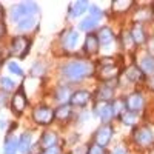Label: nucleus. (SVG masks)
Here are the masks:
<instances>
[{"label":"nucleus","mask_w":154,"mask_h":154,"mask_svg":"<svg viewBox=\"0 0 154 154\" xmlns=\"http://www.w3.org/2000/svg\"><path fill=\"white\" fill-rule=\"evenodd\" d=\"M62 72L69 82H79L94 72V65L83 60H72L62 68Z\"/></svg>","instance_id":"obj_1"},{"label":"nucleus","mask_w":154,"mask_h":154,"mask_svg":"<svg viewBox=\"0 0 154 154\" xmlns=\"http://www.w3.org/2000/svg\"><path fill=\"white\" fill-rule=\"evenodd\" d=\"M37 12H38L37 3H34V2H20L11 9V19H12V22H20L22 19L37 16Z\"/></svg>","instance_id":"obj_2"},{"label":"nucleus","mask_w":154,"mask_h":154,"mask_svg":"<svg viewBox=\"0 0 154 154\" xmlns=\"http://www.w3.org/2000/svg\"><path fill=\"white\" fill-rule=\"evenodd\" d=\"M29 48H31V42L28 38L25 35H17L11 42V56L16 59H23L29 53Z\"/></svg>","instance_id":"obj_3"},{"label":"nucleus","mask_w":154,"mask_h":154,"mask_svg":"<svg viewBox=\"0 0 154 154\" xmlns=\"http://www.w3.org/2000/svg\"><path fill=\"white\" fill-rule=\"evenodd\" d=\"M26 103H28V100H26V96H25V91H23V88H20L11 99V111L16 116H20L25 111V108H26Z\"/></svg>","instance_id":"obj_4"},{"label":"nucleus","mask_w":154,"mask_h":154,"mask_svg":"<svg viewBox=\"0 0 154 154\" xmlns=\"http://www.w3.org/2000/svg\"><path fill=\"white\" fill-rule=\"evenodd\" d=\"M32 119L40 125H49L54 119V111L48 106H37L32 112Z\"/></svg>","instance_id":"obj_5"},{"label":"nucleus","mask_w":154,"mask_h":154,"mask_svg":"<svg viewBox=\"0 0 154 154\" xmlns=\"http://www.w3.org/2000/svg\"><path fill=\"white\" fill-rule=\"evenodd\" d=\"M154 140V134H152V130H149L148 126H142L136 130L134 133V142L140 146H149Z\"/></svg>","instance_id":"obj_6"},{"label":"nucleus","mask_w":154,"mask_h":154,"mask_svg":"<svg viewBox=\"0 0 154 154\" xmlns=\"http://www.w3.org/2000/svg\"><path fill=\"white\" fill-rule=\"evenodd\" d=\"M112 126L111 125H103V126H100L97 133H96V145L102 146V148H105L108 143H109V140L112 137Z\"/></svg>","instance_id":"obj_7"},{"label":"nucleus","mask_w":154,"mask_h":154,"mask_svg":"<svg viewBox=\"0 0 154 154\" xmlns=\"http://www.w3.org/2000/svg\"><path fill=\"white\" fill-rule=\"evenodd\" d=\"M94 112L99 119H102V122H108L112 116H114V111H112V103L109 102H99L94 108Z\"/></svg>","instance_id":"obj_8"},{"label":"nucleus","mask_w":154,"mask_h":154,"mask_svg":"<svg viewBox=\"0 0 154 154\" xmlns=\"http://www.w3.org/2000/svg\"><path fill=\"white\" fill-rule=\"evenodd\" d=\"M143 97L140 93H133L131 96H128V99L125 100V105H126V109L131 111V112H137L143 108Z\"/></svg>","instance_id":"obj_9"},{"label":"nucleus","mask_w":154,"mask_h":154,"mask_svg":"<svg viewBox=\"0 0 154 154\" xmlns=\"http://www.w3.org/2000/svg\"><path fill=\"white\" fill-rule=\"evenodd\" d=\"M117 75H119L117 66L111 65V63L102 65V68H100V71H99V77H100V80H103V82H109V80L116 79Z\"/></svg>","instance_id":"obj_10"},{"label":"nucleus","mask_w":154,"mask_h":154,"mask_svg":"<svg viewBox=\"0 0 154 154\" xmlns=\"http://www.w3.org/2000/svg\"><path fill=\"white\" fill-rule=\"evenodd\" d=\"M89 97H91V94H89L88 91H83V89H80V91H75L71 94V105L74 106H86V103L89 102Z\"/></svg>","instance_id":"obj_11"},{"label":"nucleus","mask_w":154,"mask_h":154,"mask_svg":"<svg viewBox=\"0 0 154 154\" xmlns=\"http://www.w3.org/2000/svg\"><path fill=\"white\" fill-rule=\"evenodd\" d=\"M79 40H80V34L77 32L75 29H71L65 34V37H63V45H65L66 49L72 51L77 48V45H79Z\"/></svg>","instance_id":"obj_12"},{"label":"nucleus","mask_w":154,"mask_h":154,"mask_svg":"<svg viewBox=\"0 0 154 154\" xmlns=\"http://www.w3.org/2000/svg\"><path fill=\"white\" fill-rule=\"evenodd\" d=\"M88 8H89L88 2H71L68 6V12L71 17H80Z\"/></svg>","instance_id":"obj_13"},{"label":"nucleus","mask_w":154,"mask_h":154,"mask_svg":"<svg viewBox=\"0 0 154 154\" xmlns=\"http://www.w3.org/2000/svg\"><path fill=\"white\" fill-rule=\"evenodd\" d=\"M99 38L96 34H88L86 38H85V53L88 54H96L97 51H99Z\"/></svg>","instance_id":"obj_14"},{"label":"nucleus","mask_w":154,"mask_h":154,"mask_svg":"<svg viewBox=\"0 0 154 154\" xmlns=\"http://www.w3.org/2000/svg\"><path fill=\"white\" fill-rule=\"evenodd\" d=\"M125 75H126V79L131 80V82H140V80H143V77H145L143 71L140 69V66H137V65H133V66L128 68L125 71Z\"/></svg>","instance_id":"obj_15"},{"label":"nucleus","mask_w":154,"mask_h":154,"mask_svg":"<svg viewBox=\"0 0 154 154\" xmlns=\"http://www.w3.org/2000/svg\"><path fill=\"white\" fill-rule=\"evenodd\" d=\"M57 145V134L53 133V131H48L42 136L40 139V146L43 149H48V148H53Z\"/></svg>","instance_id":"obj_16"},{"label":"nucleus","mask_w":154,"mask_h":154,"mask_svg":"<svg viewBox=\"0 0 154 154\" xmlns=\"http://www.w3.org/2000/svg\"><path fill=\"white\" fill-rule=\"evenodd\" d=\"M97 38H99V43H100V45L106 46V45H109V43L112 42V38H114V34H112V31H111V29H109L108 26H103V28H100Z\"/></svg>","instance_id":"obj_17"},{"label":"nucleus","mask_w":154,"mask_h":154,"mask_svg":"<svg viewBox=\"0 0 154 154\" xmlns=\"http://www.w3.org/2000/svg\"><path fill=\"white\" fill-rule=\"evenodd\" d=\"M19 151V140L12 136H8L5 139V145H3V152L5 154H16Z\"/></svg>","instance_id":"obj_18"},{"label":"nucleus","mask_w":154,"mask_h":154,"mask_svg":"<svg viewBox=\"0 0 154 154\" xmlns=\"http://www.w3.org/2000/svg\"><path fill=\"white\" fill-rule=\"evenodd\" d=\"M130 35H131V38H133L134 43L142 45V43L145 42V31H143V28H142V25H139V23H136L134 26H133Z\"/></svg>","instance_id":"obj_19"},{"label":"nucleus","mask_w":154,"mask_h":154,"mask_svg":"<svg viewBox=\"0 0 154 154\" xmlns=\"http://www.w3.org/2000/svg\"><path fill=\"white\" fill-rule=\"evenodd\" d=\"M114 97V88L109 85H103L102 88H99L97 91V99L99 102H108L109 99Z\"/></svg>","instance_id":"obj_20"},{"label":"nucleus","mask_w":154,"mask_h":154,"mask_svg":"<svg viewBox=\"0 0 154 154\" xmlns=\"http://www.w3.org/2000/svg\"><path fill=\"white\" fill-rule=\"evenodd\" d=\"M31 142H32V139H31L29 133L22 134V137L19 139V151L23 152V154H26L29 151V148H31Z\"/></svg>","instance_id":"obj_21"},{"label":"nucleus","mask_w":154,"mask_h":154,"mask_svg":"<svg viewBox=\"0 0 154 154\" xmlns=\"http://www.w3.org/2000/svg\"><path fill=\"white\" fill-rule=\"evenodd\" d=\"M140 69L143 71V74H154V57L152 56H145L140 63Z\"/></svg>","instance_id":"obj_22"},{"label":"nucleus","mask_w":154,"mask_h":154,"mask_svg":"<svg viewBox=\"0 0 154 154\" xmlns=\"http://www.w3.org/2000/svg\"><path fill=\"white\" fill-rule=\"evenodd\" d=\"M35 25H37V16L26 17V19H22L20 22H17V26L22 31H29V29H32L35 26Z\"/></svg>","instance_id":"obj_23"},{"label":"nucleus","mask_w":154,"mask_h":154,"mask_svg":"<svg viewBox=\"0 0 154 154\" xmlns=\"http://www.w3.org/2000/svg\"><path fill=\"white\" fill-rule=\"evenodd\" d=\"M69 116H71V108L69 105H60L56 111H54V117L59 119V120H68L69 119Z\"/></svg>","instance_id":"obj_24"},{"label":"nucleus","mask_w":154,"mask_h":154,"mask_svg":"<svg viewBox=\"0 0 154 154\" xmlns=\"http://www.w3.org/2000/svg\"><path fill=\"white\" fill-rule=\"evenodd\" d=\"M111 6H112V11L116 12H123L133 6V2L131 0H114Z\"/></svg>","instance_id":"obj_25"},{"label":"nucleus","mask_w":154,"mask_h":154,"mask_svg":"<svg viewBox=\"0 0 154 154\" xmlns=\"http://www.w3.org/2000/svg\"><path fill=\"white\" fill-rule=\"evenodd\" d=\"M97 19H94L93 16H88L86 19H83L82 22H80V25H79V28L82 29V31H91V29H94L96 26H97Z\"/></svg>","instance_id":"obj_26"},{"label":"nucleus","mask_w":154,"mask_h":154,"mask_svg":"<svg viewBox=\"0 0 154 154\" xmlns=\"http://www.w3.org/2000/svg\"><path fill=\"white\" fill-rule=\"evenodd\" d=\"M120 119H122V122L125 123V125H134L136 122H137V116H136V112H131V111H128V109H125L122 114H120Z\"/></svg>","instance_id":"obj_27"},{"label":"nucleus","mask_w":154,"mask_h":154,"mask_svg":"<svg viewBox=\"0 0 154 154\" xmlns=\"http://www.w3.org/2000/svg\"><path fill=\"white\" fill-rule=\"evenodd\" d=\"M56 99L57 100H60V102H66V100H69L71 99V93H69V89L66 88V86H62L59 91L56 93Z\"/></svg>","instance_id":"obj_28"},{"label":"nucleus","mask_w":154,"mask_h":154,"mask_svg":"<svg viewBox=\"0 0 154 154\" xmlns=\"http://www.w3.org/2000/svg\"><path fill=\"white\" fill-rule=\"evenodd\" d=\"M0 85H2L3 89H8V91L16 88V83L12 82L11 79H8V77H0Z\"/></svg>","instance_id":"obj_29"},{"label":"nucleus","mask_w":154,"mask_h":154,"mask_svg":"<svg viewBox=\"0 0 154 154\" xmlns=\"http://www.w3.org/2000/svg\"><path fill=\"white\" fill-rule=\"evenodd\" d=\"M8 69H9L12 74H16V75H23V71H22V68L17 65L16 62H9V63H8Z\"/></svg>","instance_id":"obj_30"},{"label":"nucleus","mask_w":154,"mask_h":154,"mask_svg":"<svg viewBox=\"0 0 154 154\" xmlns=\"http://www.w3.org/2000/svg\"><path fill=\"white\" fill-rule=\"evenodd\" d=\"M89 16H93L94 19L100 20L102 16H103V12H102V9H99L97 6H89Z\"/></svg>","instance_id":"obj_31"},{"label":"nucleus","mask_w":154,"mask_h":154,"mask_svg":"<svg viewBox=\"0 0 154 154\" xmlns=\"http://www.w3.org/2000/svg\"><path fill=\"white\" fill-rule=\"evenodd\" d=\"M86 154H103V148L94 143V145H91V146L88 148V152Z\"/></svg>","instance_id":"obj_32"},{"label":"nucleus","mask_w":154,"mask_h":154,"mask_svg":"<svg viewBox=\"0 0 154 154\" xmlns=\"http://www.w3.org/2000/svg\"><path fill=\"white\" fill-rule=\"evenodd\" d=\"M8 102V94L5 91H0V108H3Z\"/></svg>","instance_id":"obj_33"},{"label":"nucleus","mask_w":154,"mask_h":154,"mask_svg":"<svg viewBox=\"0 0 154 154\" xmlns=\"http://www.w3.org/2000/svg\"><path fill=\"white\" fill-rule=\"evenodd\" d=\"M43 154H62V151H60V148L56 145V146H53V148L45 149V151H43Z\"/></svg>","instance_id":"obj_34"},{"label":"nucleus","mask_w":154,"mask_h":154,"mask_svg":"<svg viewBox=\"0 0 154 154\" xmlns=\"http://www.w3.org/2000/svg\"><path fill=\"white\" fill-rule=\"evenodd\" d=\"M148 86L152 89V91H154V74L149 77V79H148Z\"/></svg>","instance_id":"obj_35"},{"label":"nucleus","mask_w":154,"mask_h":154,"mask_svg":"<svg viewBox=\"0 0 154 154\" xmlns=\"http://www.w3.org/2000/svg\"><path fill=\"white\" fill-rule=\"evenodd\" d=\"M5 31H6V28H5V23H3V22H0V37L5 35Z\"/></svg>","instance_id":"obj_36"},{"label":"nucleus","mask_w":154,"mask_h":154,"mask_svg":"<svg viewBox=\"0 0 154 154\" xmlns=\"http://www.w3.org/2000/svg\"><path fill=\"white\" fill-rule=\"evenodd\" d=\"M111 154H126V151H125L123 148H117V149H114Z\"/></svg>","instance_id":"obj_37"},{"label":"nucleus","mask_w":154,"mask_h":154,"mask_svg":"<svg viewBox=\"0 0 154 154\" xmlns=\"http://www.w3.org/2000/svg\"><path fill=\"white\" fill-rule=\"evenodd\" d=\"M3 16H5V11H3V8H2V5H0V22H2V19H3Z\"/></svg>","instance_id":"obj_38"}]
</instances>
